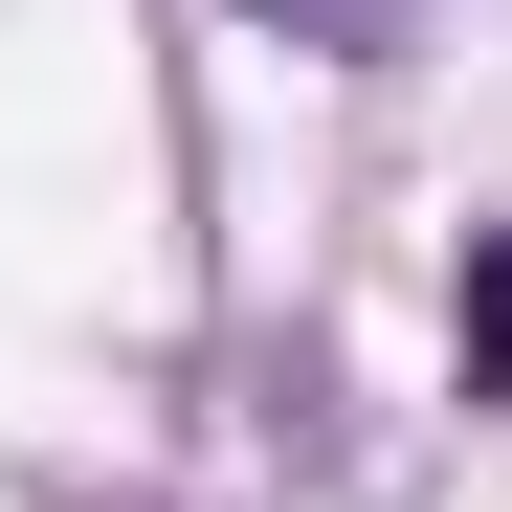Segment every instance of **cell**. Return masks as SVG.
Segmentation results:
<instances>
[{
	"label": "cell",
	"mask_w": 512,
	"mask_h": 512,
	"mask_svg": "<svg viewBox=\"0 0 512 512\" xmlns=\"http://www.w3.org/2000/svg\"><path fill=\"white\" fill-rule=\"evenodd\" d=\"M468 379H512V245L468 268Z\"/></svg>",
	"instance_id": "cell-1"
},
{
	"label": "cell",
	"mask_w": 512,
	"mask_h": 512,
	"mask_svg": "<svg viewBox=\"0 0 512 512\" xmlns=\"http://www.w3.org/2000/svg\"><path fill=\"white\" fill-rule=\"evenodd\" d=\"M268 23H312V45H379V0H268Z\"/></svg>",
	"instance_id": "cell-2"
}]
</instances>
